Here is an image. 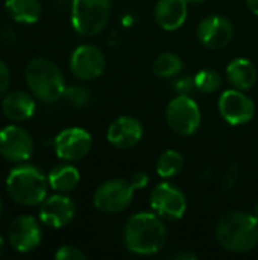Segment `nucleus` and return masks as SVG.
<instances>
[{"label": "nucleus", "mask_w": 258, "mask_h": 260, "mask_svg": "<svg viewBox=\"0 0 258 260\" xmlns=\"http://www.w3.org/2000/svg\"><path fill=\"white\" fill-rule=\"evenodd\" d=\"M167 227L154 212H138L128 218L123 229V244L138 256H152L164 248Z\"/></svg>", "instance_id": "obj_1"}, {"label": "nucleus", "mask_w": 258, "mask_h": 260, "mask_svg": "<svg viewBox=\"0 0 258 260\" xmlns=\"http://www.w3.org/2000/svg\"><path fill=\"white\" fill-rule=\"evenodd\" d=\"M217 244L236 254L249 253L258 245V219L254 213L240 210L228 212L216 225Z\"/></svg>", "instance_id": "obj_2"}, {"label": "nucleus", "mask_w": 258, "mask_h": 260, "mask_svg": "<svg viewBox=\"0 0 258 260\" xmlns=\"http://www.w3.org/2000/svg\"><path fill=\"white\" fill-rule=\"evenodd\" d=\"M47 177L32 165L14 168L6 178V192L9 198L24 207L41 204L47 198Z\"/></svg>", "instance_id": "obj_3"}, {"label": "nucleus", "mask_w": 258, "mask_h": 260, "mask_svg": "<svg viewBox=\"0 0 258 260\" xmlns=\"http://www.w3.org/2000/svg\"><path fill=\"white\" fill-rule=\"evenodd\" d=\"M26 84L30 93L41 102L52 104L65 93V81L61 69L46 58H33L26 67Z\"/></svg>", "instance_id": "obj_4"}, {"label": "nucleus", "mask_w": 258, "mask_h": 260, "mask_svg": "<svg viewBox=\"0 0 258 260\" xmlns=\"http://www.w3.org/2000/svg\"><path fill=\"white\" fill-rule=\"evenodd\" d=\"M111 17L109 0H73L71 2V26L82 37H94L100 34Z\"/></svg>", "instance_id": "obj_5"}, {"label": "nucleus", "mask_w": 258, "mask_h": 260, "mask_svg": "<svg viewBox=\"0 0 258 260\" xmlns=\"http://www.w3.org/2000/svg\"><path fill=\"white\" fill-rule=\"evenodd\" d=\"M166 122L175 134L189 137L199 129L202 113L195 99L189 94H178L166 107Z\"/></svg>", "instance_id": "obj_6"}, {"label": "nucleus", "mask_w": 258, "mask_h": 260, "mask_svg": "<svg viewBox=\"0 0 258 260\" xmlns=\"http://www.w3.org/2000/svg\"><path fill=\"white\" fill-rule=\"evenodd\" d=\"M134 187L129 180L125 178H109L102 183L93 197L94 207L106 215H116L126 210L134 198Z\"/></svg>", "instance_id": "obj_7"}, {"label": "nucleus", "mask_w": 258, "mask_h": 260, "mask_svg": "<svg viewBox=\"0 0 258 260\" xmlns=\"http://www.w3.org/2000/svg\"><path fill=\"white\" fill-rule=\"evenodd\" d=\"M149 203L152 212L167 221H178L187 212L186 193L170 181L157 184L151 192Z\"/></svg>", "instance_id": "obj_8"}, {"label": "nucleus", "mask_w": 258, "mask_h": 260, "mask_svg": "<svg viewBox=\"0 0 258 260\" xmlns=\"http://www.w3.org/2000/svg\"><path fill=\"white\" fill-rule=\"evenodd\" d=\"M68 66L75 78L81 81H94L105 72L106 59L97 46L81 44L73 50Z\"/></svg>", "instance_id": "obj_9"}, {"label": "nucleus", "mask_w": 258, "mask_h": 260, "mask_svg": "<svg viewBox=\"0 0 258 260\" xmlns=\"http://www.w3.org/2000/svg\"><path fill=\"white\" fill-rule=\"evenodd\" d=\"M53 148L62 161H78L88 155L93 148L91 134L79 126L62 129L53 140Z\"/></svg>", "instance_id": "obj_10"}, {"label": "nucleus", "mask_w": 258, "mask_h": 260, "mask_svg": "<svg viewBox=\"0 0 258 260\" xmlns=\"http://www.w3.org/2000/svg\"><path fill=\"white\" fill-rule=\"evenodd\" d=\"M33 154V139L27 129L8 125L0 129V155L11 163L27 161Z\"/></svg>", "instance_id": "obj_11"}, {"label": "nucleus", "mask_w": 258, "mask_h": 260, "mask_svg": "<svg viewBox=\"0 0 258 260\" xmlns=\"http://www.w3.org/2000/svg\"><path fill=\"white\" fill-rule=\"evenodd\" d=\"M217 107L224 120L233 126L251 122L255 114L254 101L246 94V91L237 90L234 87L220 94Z\"/></svg>", "instance_id": "obj_12"}, {"label": "nucleus", "mask_w": 258, "mask_h": 260, "mask_svg": "<svg viewBox=\"0 0 258 260\" xmlns=\"http://www.w3.org/2000/svg\"><path fill=\"white\" fill-rule=\"evenodd\" d=\"M196 35L204 47L210 50H217L230 44L234 37V26L230 18L213 14L204 17L199 21Z\"/></svg>", "instance_id": "obj_13"}, {"label": "nucleus", "mask_w": 258, "mask_h": 260, "mask_svg": "<svg viewBox=\"0 0 258 260\" xmlns=\"http://www.w3.org/2000/svg\"><path fill=\"white\" fill-rule=\"evenodd\" d=\"M43 232L40 222L30 215L15 218L8 230L11 247L18 253H30L41 244Z\"/></svg>", "instance_id": "obj_14"}, {"label": "nucleus", "mask_w": 258, "mask_h": 260, "mask_svg": "<svg viewBox=\"0 0 258 260\" xmlns=\"http://www.w3.org/2000/svg\"><path fill=\"white\" fill-rule=\"evenodd\" d=\"M40 206V221L50 229H64L76 216V204L65 193L47 197Z\"/></svg>", "instance_id": "obj_15"}, {"label": "nucleus", "mask_w": 258, "mask_h": 260, "mask_svg": "<svg viewBox=\"0 0 258 260\" xmlns=\"http://www.w3.org/2000/svg\"><path fill=\"white\" fill-rule=\"evenodd\" d=\"M143 125L134 116H120L106 131V140L117 149H131L137 146L143 139Z\"/></svg>", "instance_id": "obj_16"}, {"label": "nucleus", "mask_w": 258, "mask_h": 260, "mask_svg": "<svg viewBox=\"0 0 258 260\" xmlns=\"http://www.w3.org/2000/svg\"><path fill=\"white\" fill-rule=\"evenodd\" d=\"M187 14V0H158L154 8L155 23L167 32L178 30L186 23Z\"/></svg>", "instance_id": "obj_17"}, {"label": "nucleus", "mask_w": 258, "mask_h": 260, "mask_svg": "<svg viewBox=\"0 0 258 260\" xmlns=\"http://www.w3.org/2000/svg\"><path fill=\"white\" fill-rule=\"evenodd\" d=\"M33 98V94L23 90L9 91L2 98V111L12 122H24L35 113Z\"/></svg>", "instance_id": "obj_18"}, {"label": "nucleus", "mask_w": 258, "mask_h": 260, "mask_svg": "<svg viewBox=\"0 0 258 260\" xmlns=\"http://www.w3.org/2000/svg\"><path fill=\"white\" fill-rule=\"evenodd\" d=\"M227 78L234 88L248 91L257 84L258 72L249 59L236 58L227 66Z\"/></svg>", "instance_id": "obj_19"}, {"label": "nucleus", "mask_w": 258, "mask_h": 260, "mask_svg": "<svg viewBox=\"0 0 258 260\" xmlns=\"http://www.w3.org/2000/svg\"><path fill=\"white\" fill-rule=\"evenodd\" d=\"M49 186L59 193H68L73 192L81 181V174L78 168H75L70 163H59L50 169L47 174Z\"/></svg>", "instance_id": "obj_20"}, {"label": "nucleus", "mask_w": 258, "mask_h": 260, "mask_svg": "<svg viewBox=\"0 0 258 260\" xmlns=\"http://www.w3.org/2000/svg\"><path fill=\"white\" fill-rule=\"evenodd\" d=\"M5 8L17 23L32 24L36 23L41 17L40 0H6Z\"/></svg>", "instance_id": "obj_21"}, {"label": "nucleus", "mask_w": 258, "mask_h": 260, "mask_svg": "<svg viewBox=\"0 0 258 260\" xmlns=\"http://www.w3.org/2000/svg\"><path fill=\"white\" fill-rule=\"evenodd\" d=\"M184 163H186L184 155L179 151H176V149H166L158 157L155 171L164 180L175 178V177H178L182 172Z\"/></svg>", "instance_id": "obj_22"}, {"label": "nucleus", "mask_w": 258, "mask_h": 260, "mask_svg": "<svg viewBox=\"0 0 258 260\" xmlns=\"http://www.w3.org/2000/svg\"><path fill=\"white\" fill-rule=\"evenodd\" d=\"M152 70L158 78H175L184 70V61L173 52H163L155 58Z\"/></svg>", "instance_id": "obj_23"}, {"label": "nucleus", "mask_w": 258, "mask_h": 260, "mask_svg": "<svg viewBox=\"0 0 258 260\" xmlns=\"http://www.w3.org/2000/svg\"><path fill=\"white\" fill-rule=\"evenodd\" d=\"M195 85H196V90L201 93H214L222 85V76L219 72L213 69H204L196 73Z\"/></svg>", "instance_id": "obj_24"}, {"label": "nucleus", "mask_w": 258, "mask_h": 260, "mask_svg": "<svg viewBox=\"0 0 258 260\" xmlns=\"http://www.w3.org/2000/svg\"><path fill=\"white\" fill-rule=\"evenodd\" d=\"M64 98L68 101L70 105L76 107V108H85L93 102V94L87 87H81V85H73L65 88Z\"/></svg>", "instance_id": "obj_25"}, {"label": "nucleus", "mask_w": 258, "mask_h": 260, "mask_svg": "<svg viewBox=\"0 0 258 260\" xmlns=\"http://www.w3.org/2000/svg\"><path fill=\"white\" fill-rule=\"evenodd\" d=\"M56 260H87V254L75 245H62L55 253Z\"/></svg>", "instance_id": "obj_26"}, {"label": "nucleus", "mask_w": 258, "mask_h": 260, "mask_svg": "<svg viewBox=\"0 0 258 260\" xmlns=\"http://www.w3.org/2000/svg\"><path fill=\"white\" fill-rule=\"evenodd\" d=\"M175 88H176L178 94H189V93H192L196 88L195 76H181L175 82Z\"/></svg>", "instance_id": "obj_27"}, {"label": "nucleus", "mask_w": 258, "mask_h": 260, "mask_svg": "<svg viewBox=\"0 0 258 260\" xmlns=\"http://www.w3.org/2000/svg\"><path fill=\"white\" fill-rule=\"evenodd\" d=\"M9 82H11V72L6 66V62L0 59V98H3L6 94Z\"/></svg>", "instance_id": "obj_28"}, {"label": "nucleus", "mask_w": 258, "mask_h": 260, "mask_svg": "<svg viewBox=\"0 0 258 260\" xmlns=\"http://www.w3.org/2000/svg\"><path fill=\"white\" fill-rule=\"evenodd\" d=\"M129 183L134 187V190H141L149 184V175L146 172H143V171L134 172L132 177L129 178Z\"/></svg>", "instance_id": "obj_29"}, {"label": "nucleus", "mask_w": 258, "mask_h": 260, "mask_svg": "<svg viewBox=\"0 0 258 260\" xmlns=\"http://www.w3.org/2000/svg\"><path fill=\"white\" fill-rule=\"evenodd\" d=\"M236 181H237V168L236 166H230L225 177H224V186L225 189H231L236 186Z\"/></svg>", "instance_id": "obj_30"}, {"label": "nucleus", "mask_w": 258, "mask_h": 260, "mask_svg": "<svg viewBox=\"0 0 258 260\" xmlns=\"http://www.w3.org/2000/svg\"><path fill=\"white\" fill-rule=\"evenodd\" d=\"M2 38L5 40V43H14L15 41V34L11 27H5L2 32Z\"/></svg>", "instance_id": "obj_31"}, {"label": "nucleus", "mask_w": 258, "mask_h": 260, "mask_svg": "<svg viewBox=\"0 0 258 260\" xmlns=\"http://www.w3.org/2000/svg\"><path fill=\"white\" fill-rule=\"evenodd\" d=\"M173 259H179V260H195L198 259V256L195 253H178L173 256Z\"/></svg>", "instance_id": "obj_32"}, {"label": "nucleus", "mask_w": 258, "mask_h": 260, "mask_svg": "<svg viewBox=\"0 0 258 260\" xmlns=\"http://www.w3.org/2000/svg\"><path fill=\"white\" fill-rule=\"evenodd\" d=\"M246 5H248L249 11L258 17V0H246Z\"/></svg>", "instance_id": "obj_33"}, {"label": "nucleus", "mask_w": 258, "mask_h": 260, "mask_svg": "<svg viewBox=\"0 0 258 260\" xmlns=\"http://www.w3.org/2000/svg\"><path fill=\"white\" fill-rule=\"evenodd\" d=\"M3 251H5V239H3V236L0 235V256L3 254Z\"/></svg>", "instance_id": "obj_34"}, {"label": "nucleus", "mask_w": 258, "mask_h": 260, "mask_svg": "<svg viewBox=\"0 0 258 260\" xmlns=\"http://www.w3.org/2000/svg\"><path fill=\"white\" fill-rule=\"evenodd\" d=\"M204 2H207V0H187L189 5H201V3H204Z\"/></svg>", "instance_id": "obj_35"}, {"label": "nucleus", "mask_w": 258, "mask_h": 260, "mask_svg": "<svg viewBox=\"0 0 258 260\" xmlns=\"http://www.w3.org/2000/svg\"><path fill=\"white\" fill-rule=\"evenodd\" d=\"M254 216L258 219V203L255 204V207H254Z\"/></svg>", "instance_id": "obj_36"}, {"label": "nucleus", "mask_w": 258, "mask_h": 260, "mask_svg": "<svg viewBox=\"0 0 258 260\" xmlns=\"http://www.w3.org/2000/svg\"><path fill=\"white\" fill-rule=\"evenodd\" d=\"M2 210H3V206H2V200H0V218H2Z\"/></svg>", "instance_id": "obj_37"}]
</instances>
